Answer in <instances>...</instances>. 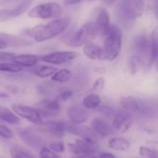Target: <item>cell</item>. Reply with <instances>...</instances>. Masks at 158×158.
Returning a JSON list of instances; mask_svg holds the SVG:
<instances>
[{"label": "cell", "mask_w": 158, "mask_h": 158, "mask_svg": "<svg viewBox=\"0 0 158 158\" xmlns=\"http://www.w3.org/2000/svg\"><path fill=\"white\" fill-rule=\"evenodd\" d=\"M10 156L14 158H32L34 155L30 151L20 147V146H14L10 150Z\"/></svg>", "instance_id": "f1b7e54d"}, {"label": "cell", "mask_w": 158, "mask_h": 158, "mask_svg": "<svg viewBox=\"0 0 158 158\" xmlns=\"http://www.w3.org/2000/svg\"><path fill=\"white\" fill-rule=\"evenodd\" d=\"M139 154L141 156L146 158H156L158 156V153L156 150L148 148L146 146H141L139 148Z\"/></svg>", "instance_id": "1f68e13d"}, {"label": "cell", "mask_w": 158, "mask_h": 158, "mask_svg": "<svg viewBox=\"0 0 158 158\" xmlns=\"http://www.w3.org/2000/svg\"><path fill=\"white\" fill-rule=\"evenodd\" d=\"M66 124L67 123L62 121H54V120L44 121V122L42 121L40 124H38L39 125L38 131L47 133L52 137L63 138L65 136V133L67 132Z\"/></svg>", "instance_id": "4fadbf2b"}, {"label": "cell", "mask_w": 158, "mask_h": 158, "mask_svg": "<svg viewBox=\"0 0 158 158\" xmlns=\"http://www.w3.org/2000/svg\"><path fill=\"white\" fill-rule=\"evenodd\" d=\"M81 0H64V5L65 6H73L78 3H80Z\"/></svg>", "instance_id": "60d3db41"}, {"label": "cell", "mask_w": 158, "mask_h": 158, "mask_svg": "<svg viewBox=\"0 0 158 158\" xmlns=\"http://www.w3.org/2000/svg\"><path fill=\"white\" fill-rule=\"evenodd\" d=\"M93 131L100 137H107L113 133V127H111L106 120L101 118H94L91 124Z\"/></svg>", "instance_id": "ac0fdd59"}, {"label": "cell", "mask_w": 158, "mask_h": 158, "mask_svg": "<svg viewBox=\"0 0 158 158\" xmlns=\"http://www.w3.org/2000/svg\"><path fill=\"white\" fill-rule=\"evenodd\" d=\"M32 0H23L16 6H13L10 8H6L0 10V21H6L11 18L18 17L23 14L31 4Z\"/></svg>", "instance_id": "5bb4252c"}, {"label": "cell", "mask_w": 158, "mask_h": 158, "mask_svg": "<svg viewBox=\"0 0 158 158\" xmlns=\"http://www.w3.org/2000/svg\"><path fill=\"white\" fill-rule=\"evenodd\" d=\"M96 32L97 34L104 35L106 31L110 27V16L109 13L106 9H101L95 19V21H94Z\"/></svg>", "instance_id": "e0dca14e"}, {"label": "cell", "mask_w": 158, "mask_h": 158, "mask_svg": "<svg viewBox=\"0 0 158 158\" xmlns=\"http://www.w3.org/2000/svg\"><path fill=\"white\" fill-rule=\"evenodd\" d=\"M83 54L91 60H104L103 48L93 42H89L83 45Z\"/></svg>", "instance_id": "ffe728a7"}, {"label": "cell", "mask_w": 158, "mask_h": 158, "mask_svg": "<svg viewBox=\"0 0 158 158\" xmlns=\"http://www.w3.org/2000/svg\"><path fill=\"white\" fill-rule=\"evenodd\" d=\"M70 18L63 17L56 18L44 25H39L26 31V34L31 36L35 42L43 43L51 40L61 34L69 25Z\"/></svg>", "instance_id": "7a4b0ae2"}, {"label": "cell", "mask_w": 158, "mask_h": 158, "mask_svg": "<svg viewBox=\"0 0 158 158\" xmlns=\"http://www.w3.org/2000/svg\"><path fill=\"white\" fill-rule=\"evenodd\" d=\"M40 152V156L44 158H53V157H59V155H57L56 152L51 150L50 148H47L45 146H43L41 148Z\"/></svg>", "instance_id": "d6a6232c"}, {"label": "cell", "mask_w": 158, "mask_h": 158, "mask_svg": "<svg viewBox=\"0 0 158 158\" xmlns=\"http://www.w3.org/2000/svg\"><path fill=\"white\" fill-rule=\"evenodd\" d=\"M87 1H89V2H93V1H95V0H87Z\"/></svg>", "instance_id": "f6af8a7d"}, {"label": "cell", "mask_w": 158, "mask_h": 158, "mask_svg": "<svg viewBox=\"0 0 158 158\" xmlns=\"http://www.w3.org/2000/svg\"><path fill=\"white\" fill-rule=\"evenodd\" d=\"M150 45H151V56L152 60L155 63L157 58V37H156V31H153L150 37Z\"/></svg>", "instance_id": "4dcf8cb0"}, {"label": "cell", "mask_w": 158, "mask_h": 158, "mask_svg": "<svg viewBox=\"0 0 158 158\" xmlns=\"http://www.w3.org/2000/svg\"><path fill=\"white\" fill-rule=\"evenodd\" d=\"M23 70V68L13 63V62H0V72H10V73H18Z\"/></svg>", "instance_id": "f546056e"}, {"label": "cell", "mask_w": 158, "mask_h": 158, "mask_svg": "<svg viewBox=\"0 0 158 158\" xmlns=\"http://www.w3.org/2000/svg\"><path fill=\"white\" fill-rule=\"evenodd\" d=\"M100 112H102L104 115L107 116V117H110V116H113L114 115V111L112 108L108 107V106H102L100 109H99Z\"/></svg>", "instance_id": "ab89813d"}, {"label": "cell", "mask_w": 158, "mask_h": 158, "mask_svg": "<svg viewBox=\"0 0 158 158\" xmlns=\"http://www.w3.org/2000/svg\"><path fill=\"white\" fill-rule=\"evenodd\" d=\"M108 147L115 151L126 152L131 148V143L124 138H111L108 141Z\"/></svg>", "instance_id": "cb8c5ba5"}, {"label": "cell", "mask_w": 158, "mask_h": 158, "mask_svg": "<svg viewBox=\"0 0 158 158\" xmlns=\"http://www.w3.org/2000/svg\"><path fill=\"white\" fill-rule=\"evenodd\" d=\"M23 0H0V6H16Z\"/></svg>", "instance_id": "f35d334b"}, {"label": "cell", "mask_w": 158, "mask_h": 158, "mask_svg": "<svg viewBox=\"0 0 158 158\" xmlns=\"http://www.w3.org/2000/svg\"><path fill=\"white\" fill-rule=\"evenodd\" d=\"M73 95V92L71 90H65L63 92H61L60 94H58V95L55 98L56 100H57L60 104L63 102L68 101L69 98H71Z\"/></svg>", "instance_id": "836d02e7"}, {"label": "cell", "mask_w": 158, "mask_h": 158, "mask_svg": "<svg viewBox=\"0 0 158 158\" xmlns=\"http://www.w3.org/2000/svg\"><path fill=\"white\" fill-rule=\"evenodd\" d=\"M19 136L25 144L31 150L40 151L43 146H44V142L43 138L37 133L36 131L32 129H22L19 131Z\"/></svg>", "instance_id": "8fae6325"}, {"label": "cell", "mask_w": 158, "mask_h": 158, "mask_svg": "<svg viewBox=\"0 0 158 158\" xmlns=\"http://www.w3.org/2000/svg\"><path fill=\"white\" fill-rule=\"evenodd\" d=\"M113 117V129L120 133H126L133 124L134 115L123 108L114 112Z\"/></svg>", "instance_id": "ba28073f"}, {"label": "cell", "mask_w": 158, "mask_h": 158, "mask_svg": "<svg viewBox=\"0 0 158 158\" xmlns=\"http://www.w3.org/2000/svg\"><path fill=\"white\" fill-rule=\"evenodd\" d=\"M8 95L6 94H0V98H5V97H7Z\"/></svg>", "instance_id": "ee69618b"}, {"label": "cell", "mask_w": 158, "mask_h": 158, "mask_svg": "<svg viewBox=\"0 0 158 158\" xmlns=\"http://www.w3.org/2000/svg\"><path fill=\"white\" fill-rule=\"evenodd\" d=\"M62 6L55 2L43 3L33 6L28 12V16L32 19H56L62 16Z\"/></svg>", "instance_id": "8992f818"}, {"label": "cell", "mask_w": 158, "mask_h": 158, "mask_svg": "<svg viewBox=\"0 0 158 158\" xmlns=\"http://www.w3.org/2000/svg\"><path fill=\"white\" fill-rule=\"evenodd\" d=\"M11 61L22 68H31L34 67L39 61V56L32 54H21L14 55L11 58Z\"/></svg>", "instance_id": "44dd1931"}, {"label": "cell", "mask_w": 158, "mask_h": 158, "mask_svg": "<svg viewBox=\"0 0 158 158\" xmlns=\"http://www.w3.org/2000/svg\"><path fill=\"white\" fill-rule=\"evenodd\" d=\"M97 35L94 21L84 23L75 33L68 39L66 44L70 47H80L85 44L92 42Z\"/></svg>", "instance_id": "5b68a950"}, {"label": "cell", "mask_w": 158, "mask_h": 158, "mask_svg": "<svg viewBox=\"0 0 158 158\" xmlns=\"http://www.w3.org/2000/svg\"><path fill=\"white\" fill-rule=\"evenodd\" d=\"M119 105H120L121 108H123L124 110L135 115V114H137V111H138L139 100H137L133 96H124V97L120 98Z\"/></svg>", "instance_id": "7402d4cb"}, {"label": "cell", "mask_w": 158, "mask_h": 158, "mask_svg": "<svg viewBox=\"0 0 158 158\" xmlns=\"http://www.w3.org/2000/svg\"><path fill=\"white\" fill-rule=\"evenodd\" d=\"M68 116L71 123L73 124H82L88 121L90 118V114L85 110L84 107L81 106H71L68 109Z\"/></svg>", "instance_id": "2e32d148"}, {"label": "cell", "mask_w": 158, "mask_h": 158, "mask_svg": "<svg viewBox=\"0 0 158 158\" xmlns=\"http://www.w3.org/2000/svg\"><path fill=\"white\" fill-rule=\"evenodd\" d=\"M0 120L11 125H18L20 122L19 118L9 108L0 106Z\"/></svg>", "instance_id": "603a6c76"}, {"label": "cell", "mask_w": 158, "mask_h": 158, "mask_svg": "<svg viewBox=\"0 0 158 158\" xmlns=\"http://www.w3.org/2000/svg\"><path fill=\"white\" fill-rule=\"evenodd\" d=\"M11 109L18 117L27 119L33 124L38 125L42 122V117L40 116L37 109L34 107L23 104L15 103L11 106Z\"/></svg>", "instance_id": "9c48e42d"}, {"label": "cell", "mask_w": 158, "mask_h": 158, "mask_svg": "<svg viewBox=\"0 0 158 158\" xmlns=\"http://www.w3.org/2000/svg\"><path fill=\"white\" fill-rule=\"evenodd\" d=\"M14 55H15L14 53L0 51V62L1 61H11V58L14 56Z\"/></svg>", "instance_id": "74e56055"}, {"label": "cell", "mask_w": 158, "mask_h": 158, "mask_svg": "<svg viewBox=\"0 0 158 158\" xmlns=\"http://www.w3.org/2000/svg\"><path fill=\"white\" fill-rule=\"evenodd\" d=\"M56 69L51 66H40L33 69L32 73L40 78H47L52 76L56 72Z\"/></svg>", "instance_id": "83f0119b"}, {"label": "cell", "mask_w": 158, "mask_h": 158, "mask_svg": "<svg viewBox=\"0 0 158 158\" xmlns=\"http://www.w3.org/2000/svg\"><path fill=\"white\" fill-rule=\"evenodd\" d=\"M101 105V98L97 94H88L82 101V106L86 109H96Z\"/></svg>", "instance_id": "484cf974"}, {"label": "cell", "mask_w": 158, "mask_h": 158, "mask_svg": "<svg viewBox=\"0 0 158 158\" xmlns=\"http://www.w3.org/2000/svg\"><path fill=\"white\" fill-rule=\"evenodd\" d=\"M153 63L150 38L145 34H141L135 38L132 44V53L130 57V69L132 74H135L139 68H150Z\"/></svg>", "instance_id": "6da1fadb"}, {"label": "cell", "mask_w": 158, "mask_h": 158, "mask_svg": "<svg viewBox=\"0 0 158 158\" xmlns=\"http://www.w3.org/2000/svg\"><path fill=\"white\" fill-rule=\"evenodd\" d=\"M78 55L79 54L74 51H56L44 55L40 56L39 59L49 64L61 65L74 60L78 56Z\"/></svg>", "instance_id": "30bf717a"}, {"label": "cell", "mask_w": 158, "mask_h": 158, "mask_svg": "<svg viewBox=\"0 0 158 158\" xmlns=\"http://www.w3.org/2000/svg\"><path fill=\"white\" fill-rule=\"evenodd\" d=\"M104 36V60H115L122 47V32L118 26L110 25Z\"/></svg>", "instance_id": "277c9868"}, {"label": "cell", "mask_w": 158, "mask_h": 158, "mask_svg": "<svg viewBox=\"0 0 158 158\" xmlns=\"http://www.w3.org/2000/svg\"><path fill=\"white\" fill-rule=\"evenodd\" d=\"M69 151L76 156L80 157H95L98 156L96 153L99 151V147L96 142L88 141L85 139H78L74 143H69Z\"/></svg>", "instance_id": "52a82bcc"}, {"label": "cell", "mask_w": 158, "mask_h": 158, "mask_svg": "<svg viewBox=\"0 0 158 158\" xmlns=\"http://www.w3.org/2000/svg\"><path fill=\"white\" fill-rule=\"evenodd\" d=\"M36 109L42 118H55L60 111V103L56 99H44L36 105Z\"/></svg>", "instance_id": "7c38bea8"}, {"label": "cell", "mask_w": 158, "mask_h": 158, "mask_svg": "<svg viewBox=\"0 0 158 158\" xmlns=\"http://www.w3.org/2000/svg\"><path fill=\"white\" fill-rule=\"evenodd\" d=\"M144 0H121L117 7L118 17L125 26L133 24L144 13Z\"/></svg>", "instance_id": "3957f363"}, {"label": "cell", "mask_w": 158, "mask_h": 158, "mask_svg": "<svg viewBox=\"0 0 158 158\" xmlns=\"http://www.w3.org/2000/svg\"><path fill=\"white\" fill-rule=\"evenodd\" d=\"M104 87H105V79L100 77L94 81V85L92 87V92L100 93L104 89Z\"/></svg>", "instance_id": "d590c367"}, {"label": "cell", "mask_w": 158, "mask_h": 158, "mask_svg": "<svg viewBox=\"0 0 158 158\" xmlns=\"http://www.w3.org/2000/svg\"><path fill=\"white\" fill-rule=\"evenodd\" d=\"M66 131L67 132H69L70 134L80 136L82 139L96 142V134L93 131L92 129H89L88 127L81 126V124H66Z\"/></svg>", "instance_id": "9a60e30c"}, {"label": "cell", "mask_w": 158, "mask_h": 158, "mask_svg": "<svg viewBox=\"0 0 158 158\" xmlns=\"http://www.w3.org/2000/svg\"><path fill=\"white\" fill-rule=\"evenodd\" d=\"M137 114H140L144 117L152 118L156 116V106H153L150 102L147 101H139V107Z\"/></svg>", "instance_id": "d4e9b609"}, {"label": "cell", "mask_w": 158, "mask_h": 158, "mask_svg": "<svg viewBox=\"0 0 158 158\" xmlns=\"http://www.w3.org/2000/svg\"><path fill=\"white\" fill-rule=\"evenodd\" d=\"M0 137L4 139H10L13 137V131L6 125L0 123Z\"/></svg>", "instance_id": "e575fe53"}, {"label": "cell", "mask_w": 158, "mask_h": 158, "mask_svg": "<svg viewBox=\"0 0 158 158\" xmlns=\"http://www.w3.org/2000/svg\"><path fill=\"white\" fill-rule=\"evenodd\" d=\"M99 157H116V156L114 154H110V153H100L98 154Z\"/></svg>", "instance_id": "b9f144b4"}, {"label": "cell", "mask_w": 158, "mask_h": 158, "mask_svg": "<svg viewBox=\"0 0 158 158\" xmlns=\"http://www.w3.org/2000/svg\"><path fill=\"white\" fill-rule=\"evenodd\" d=\"M0 40L4 42L7 46L11 47H22V46H28L32 44V42L12 34H7L5 32H0Z\"/></svg>", "instance_id": "d6986e66"}, {"label": "cell", "mask_w": 158, "mask_h": 158, "mask_svg": "<svg viewBox=\"0 0 158 158\" xmlns=\"http://www.w3.org/2000/svg\"><path fill=\"white\" fill-rule=\"evenodd\" d=\"M71 78V71L67 69H62L59 70H56V72L52 75V81L59 83L68 82Z\"/></svg>", "instance_id": "4316f807"}, {"label": "cell", "mask_w": 158, "mask_h": 158, "mask_svg": "<svg viewBox=\"0 0 158 158\" xmlns=\"http://www.w3.org/2000/svg\"><path fill=\"white\" fill-rule=\"evenodd\" d=\"M49 148L51 150H53L56 153H63L65 151V145L62 142H58V141H55L52 142L49 145Z\"/></svg>", "instance_id": "8d00e7d4"}, {"label": "cell", "mask_w": 158, "mask_h": 158, "mask_svg": "<svg viewBox=\"0 0 158 158\" xmlns=\"http://www.w3.org/2000/svg\"><path fill=\"white\" fill-rule=\"evenodd\" d=\"M116 1H117V0H103L104 4H106V6H111V5H113L114 3H116Z\"/></svg>", "instance_id": "7bdbcfd3"}]
</instances>
